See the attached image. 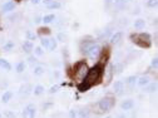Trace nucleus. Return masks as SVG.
I'll return each instance as SVG.
<instances>
[{
  "instance_id": "c85d7f7f",
  "label": "nucleus",
  "mask_w": 158,
  "mask_h": 118,
  "mask_svg": "<svg viewBox=\"0 0 158 118\" xmlns=\"http://www.w3.org/2000/svg\"><path fill=\"white\" fill-rule=\"evenodd\" d=\"M56 45H58V40L53 38V39H50V43H49V48H48V49L53 52V50L56 49Z\"/></svg>"
},
{
  "instance_id": "79ce46f5",
  "label": "nucleus",
  "mask_w": 158,
  "mask_h": 118,
  "mask_svg": "<svg viewBox=\"0 0 158 118\" xmlns=\"http://www.w3.org/2000/svg\"><path fill=\"white\" fill-rule=\"evenodd\" d=\"M30 2H31V4L36 5V4H39V3H40V2H42V0H30Z\"/></svg>"
},
{
  "instance_id": "473e14b6",
  "label": "nucleus",
  "mask_w": 158,
  "mask_h": 118,
  "mask_svg": "<svg viewBox=\"0 0 158 118\" xmlns=\"http://www.w3.org/2000/svg\"><path fill=\"white\" fill-rule=\"evenodd\" d=\"M157 4H158V0H148L147 2V6L149 8H156Z\"/></svg>"
},
{
  "instance_id": "ddd939ff",
  "label": "nucleus",
  "mask_w": 158,
  "mask_h": 118,
  "mask_svg": "<svg viewBox=\"0 0 158 118\" xmlns=\"http://www.w3.org/2000/svg\"><path fill=\"white\" fill-rule=\"evenodd\" d=\"M19 93H20V95H29L30 93H33V86L31 84H24L20 87V91H19Z\"/></svg>"
},
{
  "instance_id": "6e6552de",
  "label": "nucleus",
  "mask_w": 158,
  "mask_h": 118,
  "mask_svg": "<svg viewBox=\"0 0 158 118\" xmlns=\"http://www.w3.org/2000/svg\"><path fill=\"white\" fill-rule=\"evenodd\" d=\"M93 43H94L93 39H90V40H85V39L83 38V40L81 42V47H79V49H81V53L84 57H87V53H88V50H89V48L92 47Z\"/></svg>"
},
{
  "instance_id": "8fccbe9b",
  "label": "nucleus",
  "mask_w": 158,
  "mask_h": 118,
  "mask_svg": "<svg viewBox=\"0 0 158 118\" xmlns=\"http://www.w3.org/2000/svg\"><path fill=\"white\" fill-rule=\"evenodd\" d=\"M106 118H112V117H106Z\"/></svg>"
},
{
  "instance_id": "412c9836",
  "label": "nucleus",
  "mask_w": 158,
  "mask_h": 118,
  "mask_svg": "<svg viewBox=\"0 0 158 118\" xmlns=\"http://www.w3.org/2000/svg\"><path fill=\"white\" fill-rule=\"evenodd\" d=\"M113 5L117 9H124L127 5V0H113Z\"/></svg>"
},
{
  "instance_id": "c756f323",
  "label": "nucleus",
  "mask_w": 158,
  "mask_h": 118,
  "mask_svg": "<svg viewBox=\"0 0 158 118\" xmlns=\"http://www.w3.org/2000/svg\"><path fill=\"white\" fill-rule=\"evenodd\" d=\"M49 43H50V39H48V38H45V36H43L42 39H40V44H42V47H44V48H49Z\"/></svg>"
},
{
  "instance_id": "2f4dec72",
  "label": "nucleus",
  "mask_w": 158,
  "mask_h": 118,
  "mask_svg": "<svg viewBox=\"0 0 158 118\" xmlns=\"http://www.w3.org/2000/svg\"><path fill=\"white\" fill-rule=\"evenodd\" d=\"M59 89H60V86H58V84L52 86V87H50V89H49V93H50V94H54V93H56Z\"/></svg>"
},
{
  "instance_id": "9d476101",
  "label": "nucleus",
  "mask_w": 158,
  "mask_h": 118,
  "mask_svg": "<svg viewBox=\"0 0 158 118\" xmlns=\"http://www.w3.org/2000/svg\"><path fill=\"white\" fill-rule=\"evenodd\" d=\"M113 89H114V93H115L117 95H121V94L124 92V82H122V81H117V82H114V84H113Z\"/></svg>"
},
{
  "instance_id": "1a4fd4ad",
  "label": "nucleus",
  "mask_w": 158,
  "mask_h": 118,
  "mask_svg": "<svg viewBox=\"0 0 158 118\" xmlns=\"http://www.w3.org/2000/svg\"><path fill=\"white\" fill-rule=\"evenodd\" d=\"M121 108L124 111V112H128V111H132L134 108V101L133 99H124L122 103H121Z\"/></svg>"
},
{
  "instance_id": "20e7f679",
  "label": "nucleus",
  "mask_w": 158,
  "mask_h": 118,
  "mask_svg": "<svg viewBox=\"0 0 158 118\" xmlns=\"http://www.w3.org/2000/svg\"><path fill=\"white\" fill-rule=\"evenodd\" d=\"M97 108L99 109V113H108L110 112L114 107H115V97L114 94H106L103 98H101L99 101L97 102Z\"/></svg>"
},
{
  "instance_id": "ea45409f",
  "label": "nucleus",
  "mask_w": 158,
  "mask_h": 118,
  "mask_svg": "<svg viewBox=\"0 0 158 118\" xmlns=\"http://www.w3.org/2000/svg\"><path fill=\"white\" fill-rule=\"evenodd\" d=\"M65 38H67V35L63 34V33H60V34L58 35V39H60V42H64V40H65Z\"/></svg>"
},
{
  "instance_id": "aec40b11",
  "label": "nucleus",
  "mask_w": 158,
  "mask_h": 118,
  "mask_svg": "<svg viewBox=\"0 0 158 118\" xmlns=\"http://www.w3.org/2000/svg\"><path fill=\"white\" fill-rule=\"evenodd\" d=\"M55 20V15L54 14H48V15H44L43 18H42V22L44 23V24H50V23H53Z\"/></svg>"
},
{
  "instance_id": "c9c22d12",
  "label": "nucleus",
  "mask_w": 158,
  "mask_h": 118,
  "mask_svg": "<svg viewBox=\"0 0 158 118\" xmlns=\"http://www.w3.org/2000/svg\"><path fill=\"white\" fill-rule=\"evenodd\" d=\"M4 117H6V118H16V116L11 111H4Z\"/></svg>"
},
{
  "instance_id": "72a5a7b5",
  "label": "nucleus",
  "mask_w": 158,
  "mask_h": 118,
  "mask_svg": "<svg viewBox=\"0 0 158 118\" xmlns=\"http://www.w3.org/2000/svg\"><path fill=\"white\" fill-rule=\"evenodd\" d=\"M34 53H35V55H43V47H36V48H34Z\"/></svg>"
},
{
  "instance_id": "49530a36",
  "label": "nucleus",
  "mask_w": 158,
  "mask_h": 118,
  "mask_svg": "<svg viewBox=\"0 0 158 118\" xmlns=\"http://www.w3.org/2000/svg\"><path fill=\"white\" fill-rule=\"evenodd\" d=\"M0 118H3V116H2V113H0Z\"/></svg>"
},
{
  "instance_id": "7ed1b4c3",
  "label": "nucleus",
  "mask_w": 158,
  "mask_h": 118,
  "mask_svg": "<svg viewBox=\"0 0 158 118\" xmlns=\"http://www.w3.org/2000/svg\"><path fill=\"white\" fill-rule=\"evenodd\" d=\"M131 42L138 45L139 48L148 49L152 47V38L148 33H132L129 35Z\"/></svg>"
},
{
  "instance_id": "37998d69",
  "label": "nucleus",
  "mask_w": 158,
  "mask_h": 118,
  "mask_svg": "<svg viewBox=\"0 0 158 118\" xmlns=\"http://www.w3.org/2000/svg\"><path fill=\"white\" fill-rule=\"evenodd\" d=\"M40 22H42V19L39 18V16H36V18H35V23H40Z\"/></svg>"
},
{
  "instance_id": "5701e85b",
  "label": "nucleus",
  "mask_w": 158,
  "mask_h": 118,
  "mask_svg": "<svg viewBox=\"0 0 158 118\" xmlns=\"http://www.w3.org/2000/svg\"><path fill=\"white\" fill-rule=\"evenodd\" d=\"M44 72H45V69H44L43 65H36V67L34 68V70H33V74H34L35 77H40V75L44 74Z\"/></svg>"
},
{
  "instance_id": "f3484780",
  "label": "nucleus",
  "mask_w": 158,
  "mask_h": 118,
  "mask_svg": "<svg viewBox=\"0 0 158 118\" xmlns=\"http://www.w3.org/2000/svg\"><path fill=\"white\" fill-rule=\"evenodd\" d=\"M33 49H34V45H33V43H31L30 40H27V42L23 43V50H24L27 54H30V53L33 52Z\"/></svg>"
},
{
  "instance_id": "dca6fc26",
  "label": "nucleus",
  "mask_w": 158,
  "mask_h": 118,
  "mask_svg": "<svg viewBox=\"0 0 158 118\" xmlns=\"http://www.w3.org/2000/svg\"><path fill=\"white\" fill-rule=\"evenodd\" d=\"M0 68L4 69V70H6V72H10V70H11V64L6 61V59L0 58Z\"/></svg>"
},
{
  "instance_id": "423d86ee",
  "label": "nucleus",
  "mask_w": 158,
  "mask_h": 118,
  "mask_svg": "<svg viewBox=\"0 0 158 118\" xmlns=\"http://www.w3.org/2000/svg\"><path fill=\"white\" fill-rule=\"evenodd\" d=\"M109 58H110V49H109V47L106 45V47L102 48V50H101V53H99V57H98V59H99V61H97V62H101L102 64L107 65Z\"/></svg>"
},
{
  "instance_id": "a878e982",
  "label": "nucleus",
  "mask_w": 158,
  "mask_h": 118,
  "mask_svg": "<svg viewBox=\"0 0 158 118\" xmlns=\"http://www.w3.org/2000/svg\"><path fill=\"white\" fill-rule=\"evenodd\" d=\"M60 6H62V4L59 3V2H55V0H53L52 3H49V4L47 5V8L50 9V10H53V9H59Z\"/></svg>"
},
{
  "instance_id": "de8ad7c7",
  "label": "nucleus",
  "mask_w": 158,
  "mask_h": 118,
  "mask_svg": "<svg viewBox=\"0 0 158 118\" xmlns=\"http://www.w3.org/2000/svg\"><path fill=\"white\" fill-rule=\"evenodd\" d=\"M16 2H22V0H16Z\"/></svg>"
},
{
  "instance_id": "9b49d317",
  "label": "nucleus",
  "mask_w": 158,
  "mask_h": 118,
  "mask_svg": "<svg viewBox=\"0 0 158 118\" xmlns=\"http://www.w3.org/2000/svg\"><path fill=\"white\" fill-rule=\"evenodd\" d=\"M15 8H16V3L13 2V0H9V2H6V3H4L2 5V11L9 13V11H13Z\"/></svg>"
},
{
  "instance_id": "bb28decb",
  "label": "nucleus",
  "mask_w": 158,
  "mask_h": 118,
  "mask_svg": "<svg viewBox=\"0 0 158 118\" xmlns=\"http://www.w3.org/2000/svg\"><path fill=\"white\" fill-rule=\"evenodd\" d=\"M38 34L39 35H49L50 34V29L47 28V27H42L38 29Z\"/></svg>"
},
{
  "instance_id": "f704fd0d",
  "label": "nucleus",
  "mask_w": 158,
  "mask_h": 118,
  "mask_svg": "<svg viewBox=\"0 0 158 118\" xmlns=\"http://www.w3.org/2000/svg\"><path fill=\"white\" fill-rule=\"evenodd\" d=\"M151 67H152V68H154V69H157V68H158V58H157V57H154V58L152 59V62H151Z\"/></svg>"
},
{
  "instance_id": "09e8293b",
  "label": "nucleus",
  "mask_w": 158,
  "mask_h": 118,
  "mask_svg": "<svg viewBox=\"0 0 158 118\" xmlns=\"http://www.w3.org/2000/svg\"><path fill=\"white\" fill-rule=\"evenodd\" d=\"M127 2H132V0H127Z\"/></svg>"
},
{
  "instance_id": "4c0bfd02",
  "label": "nucleus",
  "mask_w": 158,
  "mask_h": 118,
  "mask_svg": "<svg viewBox=\"0 0 158 118\" xmlns=\"http://www.w3.org/2000/svg\"><path fill=\"white\" fill-rule=\"evenodd\" d=\"M69 118H78V111L70 109L69 111Z\"/></svg>"
},
{
  "instance_id": "cd10ccee",
  "label": "nucleus",
  "mask_w": 158,
  "mask_h": 118,
  "mask_svg": "<svg viewBox=\"0 0 158 118\" xmlns=\"http://www.w3.org/2000/svg\"><path fill=\"white\" fill-rule=\"evenodd\" d=\"M78 118H89V111L88 109L78 111Z\"/></svg>"
},
{
  "instance_id": "a18cd8bd",
  "label": "nucleus",
  "mask_w": 158,
  "mask_h": 118,
  "mask_svg": "<svg viewBox=\"0 0 158 118\" xmlns=\"http://www.w3.org/2000/svg\"><path fill=\"white\" fill-rule=\"evenodd\" d=\"M118 118H126V116L124 114H121V116H118Z\"/></svg>"
},
{
  "instance_id": "0eeeda50",
  "label": "nucleus",
  "mask_w": 158,
  "mask_h": 118,
  "mask_svg": "<svg viewBox=\"0 0 158 118\" xmlns=\"http://www.w3.org/2000/svg\"><path fill=\"white\" fill-rule=\"evenodd\" d=\"M35 114H36V108L31 103L23 109V118H35Z\"/></svg>"
},
{
  "instance_id": "39448f33",
  "label": "nucleus",
  "mask_w": 158,
  "mask_h": 118,
  "mask_svg": "<svg viewBox=\"0 0 158 118\" xmlns=\"http://www.w3.org/2000/svg\"><path fill=\"white\" fill-rule=\"evenodd\" d=\"M101 50H102V47L98 44L97 42H94V43L92 44V47L89 48V50H88V53H87V57H88L89 59H92V61H95V59H98V57H99Z\"/></svg>"
},
{
  "instance_id": "b1692460",
  "label": "nucleus",
  "mask_w": 158,
  "mask_h": 118,
  "mask_svg": "<svg viewBox=\"0 0 158 118\" xmlns=\"http://www.w3.org/2000/svg\"><path fill=\"white\" fill-rule=\"evenodd\" d=\"M44 86H42V84H38V86H35L34 88H33V93H34V95H42L43 93H44Z\"/></svg>"
},
{
  "instance_id": "2eb2a0df",
  "label": "nucleus",
  "mask_w": 158,
  "mask_h": 118,
  "mask_svg": "<svg viewBox=\"0 0 158 118\" xmlns=\"http://www.w3.org/2000/svg\"><path fill=\"white\" fill-rule=\"evenodd\" d=\"M156 91H157V83H156V82H154V83L149 82L147 86L143 87V92H144V93H153V92H156Z\"/></svg>"
},
{
  "instance_id": "c03bdc74",
  "label": "nucleus",
  "mask_w": 158,
  "mask_h": 118,
  "mask_svg": "<svg viewBox=\"0 0 158 118\" xmlns=\"http://www.w3.org/2000/svg\"><path fill=\"white\" fill-rule=\"evenodd\" d=\"M43 2H44V4H47V5H48L49 3H52V2H53V0H43Z\"/></svg>"
},
{
  "instance_id": "393cba45",
  "label": "nucleus",
  "mask_w": 158,
  "mask_h": 118,
  "mask_svg": "<svg viewBox=\"0 0 158 118\" xmlns=\"http://www.w3.org/2000/svg\"><path fill=\"white\" fill-rule=\"evenodd\" d=\"M25 68H27V64H25L24 62H19V63L16 64V67H15V70H16V73L22 74V73H24Z\"/></svg>"
},
{
  "instance_id": "58836bf2",
  "label": "nucleus",
  "mask_w": 158,
  "mask_h": 118,
  "mask_svg": "<svg viewBox=\"0 0 158 118\" xmlns=\"http://www.w3.org/2000/svg\"><path fill=\"white\" fill-rule=\"evenodd\" d=\"M27 36H28V40H35L36 39V35L33 34L31 32H27Z\"/></svg>"
},
{
  "instance_id": "4468645a",
  "label": "nucleus",
  "mask_w": 158,
  "mask_h": 118,
  "mask_svg": "<svg viewBox=\"0 0 158 118\" xmlns=\"http://www.w3.org/2000/svg\"><path fill=\"white\" fill-rule=\"evenodd\" d=\"M151 82V78L148 77V75H142L141 78H138L137 79V86H139V87H144V86H147L148 83Z\"/></svg>"
},
{
  "instance_id": "f03ea898",
  "label": "nucleus",
  "mask_w": 158,
  "mask_h": 118,
  "mask_svg": "<svg viewBox=\"0 0 158 118\" xmlns=\"http://www.w3.org/2000/svg\"><path fill=\"white\" fill-rule=\"evenodd\" d=\"M88 69H89L88 68V64L84 61H79V62H77L72 67V69L68 72V75H69V78H70L73 82H75L77 84H79V83L83 81V78L85 77Z\"/></svg>"
},
{
  "instance_id": "7c9ffc66",
  "label": "nucleus",
  "mask_w": 158,
  "mask_h": 118,
  "mask_svg": "<svg viewBox=\"0 0 158 118\" xmlns=\"http://www.w3.org/2000/svg\"><path fill=\"white\" fill-rule=\"evenodd\" d=\"M13 48H14V43H13V42H8V43L4 44V47H3V49H4L5 52H10Z\"/></svg>"
},
{
  "instance_id": "a19ab883",
  "label": "nucleus",
  "mask_w": 158,
  "mask_h": 118,
  "mask_svg": "<svg viewBox=\"0 0 158 118\" xmlns=\"http://www.w3.org/2000/svg\"><path fill=\"white\" fill-rule=\"evenodd\" d=\"M104 4H106V6L108 8L110 4H113V0H104Z\"/></svg>"
},
{
  "instance_id": "a211bd4d",
  "label": "nucleus",
  "mask_w": 158,
  "mask_h": 118,
  "mask_svg": "<svg viewBox=\"0 0 158 118\" xmlns=\"http://www.w3.org/2000/svg\"><path fill=\"white\" fill-rule=\"evenodd\" d=\"M137 79H138L137 75H129L127 79H126V84L132 88V87H134V86L137 84Z\"/></svg>"
},
{
  "instance_id": "f257e3e1",
  "label": "nucleus",
  "mask_w": 158,
  "mask_h": 118,
  "mask_svg": "<svg viewBox=\"0 0 158 118\" xmlns=\"http://www.w3.org/2000/svg\"><path fill=\"white\" fill-rule=\"evenodd\" d=\"M104 74H106V65L102 64L101 62H97L92 68L88 69L83 81L79 84H77V89L81 93H85L93 87L99 86L104 79Z\"/></svg>"
},
{
  "instance_id": "e433bc0d",
  "label": "nucleus",
  "mask_w": 158,
  "mask_h": 118,
  "mask_svg": "<svg viewBox=\"0 0 158 118\" xmlns=\"http://www.w3.org/2000/svg\"><path fill=\"white\" fill-rule=\"evenodd\" d=\"M28 62H29V64H35V63L38 62V59H36L34 55H29V57H28Z\"/></svg>"
},
{
  "instance_id": "f8f14e48",
  "label": "nucleus",
  "mask_w": 158,
  "mask_h": 118,
  "mask_svg": "<svg viewBox=\"0 0 158 118\" xmlns=\"http://www.w3.org/2000/svg\"><path fill=\"white\" fill-rule=\"evenodd\" d=\"M122 38H123V33L122 32H115L112 34L110 36V43L113 45H117V44H119L121 40H122Z\"/></svg>"
},
{
  "instance_id": "4be33fe9",
  "label": "nucleus",
  "mask_w": 158,
  "mask_h": 118,
  "mask_svg": "<svg viewBox=\"0 0 158 118\" xmlns=\"http://www.w3.org/2000/svg\"><path fill=\"white\" fill-rule=\"evenodd\" d=\"M144 27H146V22L143 20V19H137V20L134 22V28L137 30H142V29H144Z\"/></svg>"
},
{
  "instance_id": "6ab92c4d",
  "label": "nucleus",
  "mask_w": 158,
  "mask_h": 118,
  "mask_svg": "<svg viewBox=\"0 0 158 118\" xmlns=\"http://www.w3.org/2000/svg\"><path fill=\"white\" fill-rule=\"evenodd\" d=\"M11 98H13V92L11 91H6V92H4L3 97H2V102L3 103H9L11 101Z\"/></svg>"
}]
</instances>
